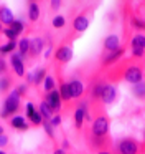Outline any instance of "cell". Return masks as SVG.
I'll return each mask as SVG.
<instances>
[{
  "mask_svg": "<svg viewBox=\"0 0 145 154\" xmlns=\"http://www.w3.org/2000/svg\"><path fill=\"white\" fill-rule=\"evenodd\" d=\"M122 55H124V48H119L115 51H111V53H104L102 55V65L104 66H109V65H114L117 60H120Z\"/></svg>",
  "mask_w": 145,
  "mask_h": 154,
  "instance_id": "obj_12",
  "label": "cell"
},
{
  "mask_svg": "<svg viewBox=\"0 0 145 154\" xmlns=\"http://www.w3.org/2000/svg\"><path fill=\"white\" fill-rule=\"evenodd\" d=\"M0 32H3V27H2V23H0Z\"/></svg>",
  "mask_w": 145,
  "mask_h": 154,
  "instance_id": "obj_47",
  "label": "cell"
},
{
  "mask_svg": "<svg viewBox=\"0 0 145 154\" xmlns=\"http://www.w3.org/2000/svg\"><path fill=\"white\" fill-rule=\"evenodd\" d=\"M59 7H61V2H59V0H53V2H51V8H53V10H58Z\"/></svg>",
  "mask_w": 145,
  "mask_h": 154,
  "instance_id": "obj_41",
  "label": "cell"
},
{
  "mask_svg": "<svg viewBox=\"0 0 145 154\" xmlns=\"http://www.w3.org/2000/svg\"><path fill=\"white\" fill-rule=\"evenodd\" d=\"M53 154H66V151H63L61 147H58V149H55V152Z\"/></svg>",
  "mask_w": 145,
  "mask_h": 154,
  "instance_id": "obj_43",
  "label": "cell"
},
{
  "mask_svg": "<svg viewBox=\"0 0 145 154\" xmlns=\"http://www.w3.org/2000/svg\"><path fill=\"white\" fill-rule=\"evenodd\" d=\"M2 134H5V131H3V126L0 124V136H2Z\"/></svg>",
  "mask_w": 145,
  "mask_h": 154,
  "instance_id": "obj_45",
  "label": "cell"
},
{
  "mask_svg": "<svg viewBox=\"0 0 145 154\" xmlns=\"http://www.w3.org/2000/svg\"><path fill=\"white\" fill-rule=\"evenodd\" d=\"M0 154H7V152H3V151H0Z\"/></svg>",
  "mask_w": 145,
  "mask_h": 154,
  "instance_id": "obj_48",
  "label": "cell"
},
{
  "mask_svg": "<svg viewBox=\"0 0 145 154\" xmlns=\"http://www.w3.org/2000/svg\"><path fill=\"white\" fill-rule=\"evenodd\" d=\"M132 93L137 100H145V81L142 80L140 83L132 85Z\"/></svg>",
  "mask_w": 145,
  "mask_h": 154,
  "instance_id": "obj_22",
  "label": "cell"
},
{
  "mask_svg": "<svg viewBox=\"0 0 145 154\" xmlns=\"http://www.w3.org/2000/svg\"><path fill=\"white\" fill-rule=\"evenodd\" d=\"M49 123H51V126H53V128L59 126V124H61V116H58V114H56V116H53L51 119H49Z\"/></svg>",
  "mask_w": 145,
  "mask_h": 154,
  "instance_id": "obj_39",
  "label": "cell"
},
{
  "mask_svg": "<svg viewBox=\"0 0 145 154\" xmlns=\"http://www.w3.org/2000/svg\"><path fill=\"white\" fill-rule=\"evenodd\" d=\"M43 50H45V40H43V38L36 37V38H33V40H30V53H28V57L36 58V57L41 55Z\"/></svg>",
  "mask_w": 145,
  "mask_h": 154,
  "instance_id": "obj_9",
  "label": "cell"
},
{
  "mask_svg": "<svg viewBox=\"0 0 145 154\" xmlns=\"http://www.w3.org/2000/svg\"><path fill=\"white\" fill-rule=\"evenodd\" d=\"M132 55H134L135 58H142L145 55V50L140 47H132Z\"/></svg>",
  "mask_w": 145,
  "mask_h": 154,
  "instance_id": "obj_37",
  "label": "cell"
},
{
  "mask_svg": "<svg viewBox=\"0 0 145 154\" xmlns=\"http://www.w3.org/2000/svg\"><path fill=\"white\" fill-rule=\"evenodd\" d=\"M132 25H134V28H137V30H145V22L142 20V18L132 17Z\"/></svg>",
  "mask_w": 145,
  "mask_h": 154,
  "instance_id": "obj_33",
  "label": "cell"
},
{
  "mask_svg": "<svg viewBox=\"0 0 145 154\" xmlns=\"http://www.w3.org/2000/svg\"><path fill=\"white\" fill-rule=\"evenodd\" d=\"M105 81H96L94 85H92V88H91V98L92 100H96V101H101V96H102V93H104V88H105Z\"/></svg>",
  "mask_w": 145,
  "mask_h": 154,
  "instance_id": "obj_17",
  "label": "cell"
},
{
  "mask_svg": "<svg viewBox=\"0 0 145 154\" xmlns=\"http://www.w3.org/2000/svg\"><path fill=\"white\" fill-rule=\"evenodd\" d=\"M43 88H45V91L46 93H49V91H53V90H56V83H55V78L53 76H46L45 78V81H43Z\"/></svg>",
  "mask_w": 145,
  "mask_h": 154,
  "instance_id": "obj_28",
  "label": "cell"
},
{
  "mask_svg": "<svg viewBox=\"0 0 145 154\" xmlns=\"http://www.w3.org/2000/svg\"><path fill=\"white\" fill-rule=\"evenodd\" d=\"M125 81H129L130 85H137L142 81V78H144V71H142V68L138 66V65H132V66H129L127 70H125V75H124Z\"/></svg>",
  "mask_w": 145,
  "mask_h": 154,
  "instance_id": "obj_4",
  "label": "cell"
},
{
  "mask_svg": "<svg viewBox=\"0 0 145 154\" xmlns=\"http://www.w3.org/2000/svg\"><path fill=\"white\" fill-rule=\"evenodd\" d=\"M40 18V5L36 2H28V20L36 22Z\"/></svg>",
  "mask_w": 145,
  "mask_h": 154,
  "instance_id": "obj_21",
  "label": "cell"
},
{
  "mask_svg": "<svg viewBox=\"0 0 145 154\" xmlns=\"http://www.w3.org/2000/svg\"><path fill=\"white\" fill-rule=\"evenodd\" d=\"M30 123H31V126H41L43 124V118H41V114L36 111L35 114H33L31 118H30Z\"/></svg>",
  "mask_w": 145,
  "mask_h": 154,
  "instance_id": "obj_32",
  "label": "cell"
},
{
  "mask_svg": "<svg viewBox=\"0 0 145 154\" xmlns=\"http://www.w3.org/2000/svg\"><path fill=\"white\" fill-rule=\"evenodd\" d=\"M51 25L55 28H63L66 25V18L63 17V15H55V17H53V20H51Z\"/></svg>",
  "mask_w": 145,
  "mask_h": 154,
  "instance_id": "obj_29",
  "label": "cell"
},
{
  "mask_svg": "<svg viewBox=\"0 0 145 154\" xmlns=\"http://www.w3.org/2000/svg\"><path fill=\"white\" fill-rule=\"evenodd\" d=\"M7 71H8V65L3 60V57H0V76H5Z\"/></svg>",
  "mask_w": 145,
  "mask_h": 154,
  "instance_id": "obj_38",
  "label": "cell"
},
{
  "mask_svg": "<svg viewBox=\"0 0 145 154\" xmlns=\"http://www.w3.org/2000/svg\"><path fill=\"white\" fill-rule=\"evenodd\" d=\"M59 96H61V101H69L71 100V93H69V86L64 81H59Z\"/></svg>",
  "mask_w": 145,
  "mask_h": 154,
  "instance_id": "obj_25",
  "label": "cell"
},
{
  "mask_svg": "<svg viewBox=\"0 0 145 154\" xmlns=\"http://www.w3.org/2000/svg\"><path fill=\"white\" fill-rule=\"evenodd\" d=\"M8 28L16 35V37H20V35H22V32H23V28H25V23H23V20H15Z\"/></svg>",
  "mask_w": 145,
  "mask_h": 154,
  "instance_id": "obj_27",
  "label": "cell"
},
{
  "mask_svg": "<svg viewBox=\"0 0 145 154\" xmlns=\"http://www.w3.org/2000/svg\"><path fill=\"white\" fill-rule=\"evenodd\" d=\"M68 86H69L71 98H74V100H79V98L82 96V93H84V86H82V83L79 80H76V78H72L71 81H68Z\"/></svg>",
  "mask_w": 145,
  "mask_h": 154,
  "instance_id": "obj_11",
  "label": "cell"
},
{
  "mask_svg": "<svg viewBox=\"0 0 145 154\" xmlns=\"http://www.w3.org/2000/svg\"><path fill=\"white\" fill-rule=\"evenodd\" d=\"M18 109H20V98L16 96L15 91H12V93H8V96L5 98V101H3V104H2L0 118H3V119L13 118V116H16Z\"/></svg>",
  "mask_w": 145,
  "mask_h": 154,
  "instance_id": "obj_1",
  "label": "cell"
},
{
  "mask_svg": "<svg viewBox=\"0 0 145 154\" xmlns=\"http://www.w3.org/2000/svg\"><path fill=\"white\" fill-rule=\"evenodd\" d=\"M10 126L16 131H26L30 128V123L26 121L25 116H18V114H16V116L10 118Z\"/></svg>",
  "mask_w": 145,
  "mask_h": 154,
  "instance_id": "obj_15",
  "label": "cell"
},
{
  "mask_svg": "<svg viewBox=\"0 0 145 154\" xmlns=\"http://www.w3.org/2000/svg\"><path fill=\"white\" fill-rule=\"evenodd\" d=\"M64 149H69V143H68V141H63V151H64Z\"/></svg>",
  "mask_w": 145,
  "mask_h": 154,
  "instance_id": "obj_44",
  "label": "cell"
},
{
  "mask_svg": "<svg viewBox=\"0 0 145 154\" xmlns=\"http://www.w3.org/2000/svg\"><path fill=\"white\" fill-rule=\"evenodd\" d=\"M13 22H15L13 12L10 10L7 5H0V23H2V25H7V27H10Z\"/></svg>",
  "mask_w": 145,
  "mask_h": 154,
  "instance_id": "obj_14",
  "label": "cell"
},
{
  "mask_svg": "<svg viewBox=\"0 0 145 154\" xmlns=\"http://www.w3.org/2000/svg\"><path fill=\"white\" fill-rule=\"evenodd\" d=\"M16 47H18V55L22 57V60H25L30 53V40L28 38H22V40L16 43Z\"/></svg>",
  "mask_w": 145,
  "mask_h": 154,
  "instance_id": "obj_19",
  "label": "cell"
},
{
  "mask_svg": "<svg viewBox=\"0 0 145 154\" xmlns=\"http://www.w3.org/2000/svg\"><path fill=\"white\" fill-rule=\"evenodd\" d=\"M120 48V40H119L117 35H109L104 40V51L105 53H111V51H115Z\"/></svg>",
  "mask_w": 145,
  "mask_h": 154,
  "instance_id": "obj_13",
  "label": "cell"
},
{
  "mask_svg": "<svg viewBox=\"0 0 145 154\" xmlns=\"http://www.w3.org/2000/svg\"><path fill=\"white\" fill-rule=\"evenodd\" d=\"M115 151L117 154H138L140 146L134 137H122L115 144Z\"/></svg>",
  "mask_w": 145,
  "mask_h": 154,
  "instance_id": "obj_2",
  "label": "cell"
},
{
  "mask_svg": "<svg viewBox=\"0 0 145 154\" xmlns=\"http://www.w3.org/2000/svg\"><path fill=\"white\" fill-rule=\"evenodd\" d=\"M38 113L41 114V118H43V121H49L53 118V111H51V108L48 106V103H46L45 100L40 103V106H38Z\"/></svg>",
  "mask_w": 145,
  "mask_h": 154,
  "instance_id": "obj_20",
  "label": "cell"
},
{
  "mask_svg": "<svg viewBox=\"0 0 145 154\" xmlns=\"http://www.w3.org/2000/svg\"><path fill=\"white\" fill-rule=\"evenodd\" d=\"M41 126H43V129L46 131V134H48V136L53 139V137H55V128L51 126V123H49V121H43Z\"/></svg>",
  "mask_w": 145,
  "mask_h": 154,
  "instance_id": "obj_31",
  "label": "cell"
},
{
  "mask_svg": "<svg viewBox=\"0 0 145 154\" xmlns=\"http://www.w3.org/2000/svg\"><path fill=\"white\" fill-rule=\"evenodd\" d=\"M132 47H140L145 50V35H135L132 38Z\"/></svg>",
  "mask_w": 145,
  "mask_h": 154,
  "instance_id": "obj_30",
  "label": "cell"
},
{
  "mask_svg": "<svg viewBox=\"0 0 145 154\" xmlns=\"http://www.w3.org/2000/svg\"><path fill=\"white\" fill-rule=\"evenodd\" d=\"M91 136H96V137H107V133H109V119L107 116L104 114H97L92 121V129H91Z\"/></svg>",
  "mask_w": 145,
  "mask_h": 154,
  "instance_id": "obj_3",
  "label": "cell"
},
{
  "mask_svg": "<svg viewBox=\"0 0 145 154\" xmlns=\"http://www.w3.org/2000/svg\"><path fill=\"white\" fill-rule=\"evenodd\" d=\"M71 58H72V48L71 47L61 45L59 48H56L55 60L58 61V63H68V61H71Z\"/></svg>",
  "mask_w": 145,
  "mask_h": 154,
  "instance_id": "obj_6",
  "label": "cell"
},
{
  "mask_svg": "<svg viewBox=\"0 0 145 154\" xmlns=\"http://www.w3.org/2000/svg\"><path fill=\"white\" fill-rule=\"evenodd\" d=\"M45 101L48 103V106L51 108L53 113H58L59 108H61V96H59L58 90H53V91H49V93H46Z\"/></svg>",
  "mask_w": 145,
  "mask_h": 154,
  "instance_id": "obj_7",
  "label": "cell"
},
{
  "mask_svg": "<svg viewBox=\"0 0 145 154\" xmlns=\"http://www.w3.org/2000/svg\"><path fill=\"white\" fill-rule=\"evenodd\" d=\"M84 119H89V113H87V103L82 101V103L74 109V128L76 129H81Z\"/></svg>",
  "mask_w": 145,
  "mask_h": 154,
  "instance_id": "obj_5",
  "label": "cell"
},
{
  "mask_svg": "<svg viewBox=\"0 0 145 154\" xmlns=\"http://www.w3.org/2000/svg\"><path fill=\"white\" fill-rule=\"evenodd\" d=\"M26 90H28V86L26 85H18V86L15 88V93H16V96L18 98H23V96H26Z\"/></svg>",
  "mask_w": 145,
  "mask_h": 154,
  "instance_id": "obj_34",
  "label": "cell"
},
{
  "mask_svg": "<svg viewBox=\"0 0 145 154\" xmlns=\"http://www.w3.org/2000/svg\"><path fill=\"white\" fill-rule=\"evenodd\" d=\"M25 111H26V118L30 119V118H31V116H33V114H35L38 109L35 108V104H33V103H26V106H25Z\"/></svg>",
  "mask_w": 145,
  "mask_h": 154,
  "instance_id": "obj_35",
  "label": "cell"
},
{
  "mask_svg": "<svg viewBox=\"0 0 145 154\" xmlns=\"http://www.w3.org/2000/svg\"><path fill=\"white\" fill-rule=\"evenodd\" d=\"M115 100H117V88H115L114 85H105L104 93H102V96H101V101L104 104H111V103H114Z\"/></svg>",
  "mask_w": 145,
  "mask_h": 154,
  "instance_id": "obj_10",
  "label": "cell"
},
{
  "mask_svg": "<svg viewBox=\"0 0 145 154\" xmlns=\"http://www.w3.org/2000/svg\"><path fill=\"white\" fill-rule=\"evenodd\" d=\"M72 28H74L78 33L86 32L89 28V18L86 17V15H78V17L74 18V22H72Z\"/></svg>",
  "mask_w": 145,
  "mask_h": 154,
  "instance_id": "obj_16",
  "label": "cell"
},
{
  "mask_svg": "<svg viewBox=\"0 0 145 154\" xmlns=\"http://www.w3.org/2000/svg\"><path fill=\"white\" fill-rule=\"evenodd\" d=\"M97 154H111V152H107V151H99Z\"/></svg>",
  "mask_w": 145,
  "mask_h": 154,
  "instance_id": "obj_46",
  "label": "cell"
},
{
  "mask_svg": "<svg viewBox=\"0 0 145 154\" xmlns=\"http://www.w3.org/2000/svg\"><path fill=\"white\" fill-rule=\"evenodd\" d=\"M13 86V80L10 76H0V93H8L10 88Z\"/></svg>",
  "mask_w": 145,
  "mask_h": 154,
  "instance_id": "obj_24",
  "label": "cell"
},
{
  "mask_svg": "<svg viewBox=\"0 0 145 154\" xmlns=\"http://www.w3.org/2000/svg\"><path fill=\"white\" fill-rule=\"evenodd\" d=\"M91 144H92V147H96V149H99V151H104L105 147L109 146V141L105 139V137H96V136H91Z\"/></svg>",
  "mask_w": 145,
  "mask_h": 154,
  "instance_id": "obj_23",
  "label": "cell"
},
{
  "mask_svg": "<svg viewBox=\"0 0 145 154\" xmlns=\"http://www.w3.org/2000/svg\"><path fill=\"white\" fill-rule=\"evenodd\" d=\"M31 75H33V85L38 86V85H41L43 81H45V78L48 76V70H46L45 66H40V68H36Z\"/></svg>",
  "mask_w": 145,
  "mask_h": 154,
  "instance_id": "obj_18",
  "label": "cell"
},
{
  "mask_svg": "<svg viewBox=\"0 0 145 154\" xmlns=\"http://www.w3.org/2000/svg\"><path fill=\"white\" fill-rule=\"evenodd\" d=\"M5 146H8V136H7V134H2V136H0V147H5Z\"/></svg>",
  "mask_w": 145,
  "mask_h": 154,
  "instance_id": "obj_40",
  "label": "cell"
},
{
  "mask_svg": "<svg viewBox=\"0 0 145 154\" xmlns=\"http://www.w3.org/2000/svg\"><path fill=\"white\" fill-rule=\"evenodd\" d=\"M15 48H16V42H7L5 45H2L0 47V57L2 55H12L13 51H15Z\"/></svg>",
  "mask_w": 145,
  "mask_h": 154,
  "instance_id": "obj_26",
  "label": "cell"
},
{
  "mask_svg": "<svg viewBox=\"0 0 145 154\" xmlns=\"http://www.w3.org/2000/svg\"><path fill=\"white\" fill-rule=\"evenodd\" d=\"M25 76H26V81H28V85H33V75L28 73V75H25Z\"/></svg>",
  "mask_w": 145,
  "mask_h": 154,
  "instance_id": "obj_42",
  "label": "cell"
},
{
  "mask_svg": "<svg viewBox=\"0 0 145 154\" xmlns=\"http://www.w3.org/2000/svg\"><path fill=\"white\" fill-rule=\"evenodd\" d=\"M144 141H145V131H144Z\"/></svg>",
  "mask_w": 145,
  "mask_h": 154,
  "instance_id": "obj_49",
  "label": "cell"
},
{
  "mask_svg": "<svg viewBox=\"0 0 145 154\" xmlns=\"http://www.w3.org/2000/svg\"><path fill=\"white\" fill-rule=\"evenodd\" d=\"M2 33H3V35H5V37H7V38H8V42H16V35H15V33H13V32H12V30H10V28H8V27H7V28H3V32H2Z\"/></svg>",
  "mask_w": 145,
  "mask_h": 154,
  "instance_id": "obj_36",
  "label": "cell"
},
{
  "mask_svg": "<svg viewBox=\"0 0 145 154\" xmlns=\"http://www.w3.org/2000/svg\"><path fill=\"white\" fill-rule=\"evenodd\" d=\"M10 65H12V68H13L16 76H25V63H23L22 57H20L18 53L10 55Z\"/></svg>",
  "mask_w": 145,
  "mask_h": 154,
  "instance_id": "obj_8",
  "label": "cell"
}]
</instances>
